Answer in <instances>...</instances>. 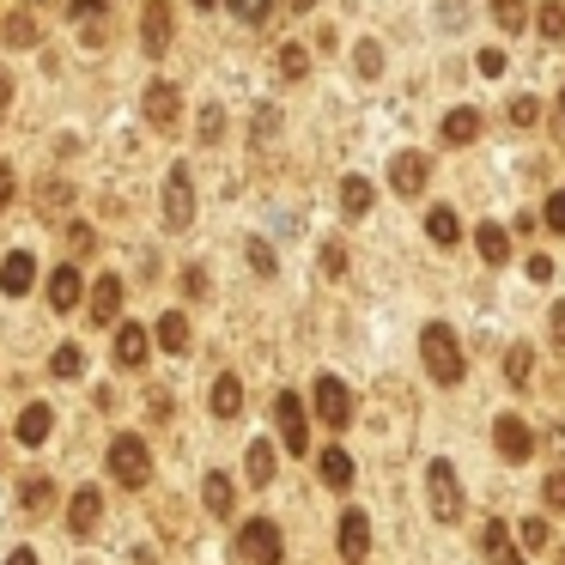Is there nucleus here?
<instances>
[{
    "label": "nucleus",
    "instance_id": "obj_58",
    "mask_svg": "<svg viewBox=\"0 0 565 565\" xmlns=\"http://www.w3.org/2000/svg\"><path fill=\"white\" fill-rule=\"evenodd\" d=\"M559 565H565V547H559Z\"/></svg>",
    "mask_w": 565,
    "mask_h": 565
},
{
    "label": "nucleus",
    "instance_id": "obj_48",
    "mask_svg": "<svg viewBox=\"0 0 565 565\" xmlns=\"http://www.w3.org/2000/svg\"><path fill=\"white\" fill-rule=\"evenodd\" d=\"M547 329H553V341H559V353H565V298L553 304V316H547Z\"/></svg>",
    "mask_w": 565,
    "mask_h": 565
},
{
    "label": "nucleus",
    "instance_id": "obj_23",
    "mask_svg": "<svg viewBox=\"0 0 565 565\" xmlns=\"http://www.w3.org/2000/svg\"><path fill=\"white\" fill-rule=\"evenodd\" d=\"M474 134H480V110H468V104H462V110H450V116H444V146H468Z\"/></svg>",
    "mask_w": 565,
    "mask_h": 565
},
{
    "label": "nucleus",
    "instance_id": "obj_44",
    "mask_svg": "<svg viewBox=\"0 0 565 565\" xmlns=\"http://www.w3.org/2000/svg\"><path fill=\"white\" fill-rule=\"evenodd\" d=\"M322 274H347V250L341 244H322Z\"/></svg>",
    "mask_w": 565,
    "mask_h": 565
},
{
    "label": "nucleus",
    "instance_id": "obj_35",
    "mask_svg": "<svg viewBox=\"0 0 565 565\" xmlns=\"http://www.w3.org/2000/svg\"><path fill=\"white\" fill-rule=\"evenodd\" d=\"M353 67H359L365 79H377V73H383V49H377V43H359V49H353Z\"/></svg>",
    "mask_w": 565,
    "mask_h": 565
},
{
    "label": "nucleus",
    "instance_id": "obj_14",
    "mask_svg": "<svg viewBox=\"0 0 565 565\" xmlns=\"http://www.w3.org/2000/svg\"><path fill=\"white\" fill-rule=\"evenodd\" d=\"M98 517H104L98 487H79V493H73V505H67V529H73V535H92V529H98Z\"/></svg>",
    "mask_w": 565,
    "mask_h": 565
},
{
    "label": "nucleus",
    "instance_id": "obj_50",
    "mask_svg": "<svg viewBox=\"0 0 565 565\" xmlns=\"http://www.w3.org/2000/svg\"><path fill=\"white\" fill-rule=\"evenodd\" d=\"M13 189H19V177H13V165H0V207L13 201Z\"/></svg>",
    "mask_w": 565,
    "mask_h": 565
},
{
    "label": "nucleus",
    "instance_id": "obj_55",
    "mask_svg": "<svg viewBox=\"0 0 565 565\" xmlns=\"http://www.w3.org/2000/svg\"><path fill=\"white\" fill-rule=\"evenodd\" d=\"M310 7H316V0H292V13H310Z\"/></svg>",
    "mask_w": 565,
    "mask_h": 565
},
{
    "label": "nucleus",
    "instance_id": "obj_53",
    "mask_svg": "<svg viewBox=\"0 0 565 565\" xmlns=\"http://www.w3.org/2000/svg\"><path fill=\"white\" fill-rule=\"evenodd\" d=\"M7 104H13V79L0 73V116H7Z\"/></svg>",
    "mask_w": 565,
    "mask_h": 565
},
{
    "label": "nucleus",
    "instance_id": "obj_21",
    "mask_svg": "<svg viewBox=\"0 0 565 565\" xmlns=\"http://www.w3.org/2000/svg\"><path fill=\"white\" fill-rule=\"evenodd\" d=\"M116 310H122V280H116V274H98V286H92V316H98V322H116Z\"/></svg>",
    "mask_w": 565,
    "mask_h": 565
},
{
    "label": "nucleus",
    "instance_id": "obj_30",
    "mask_svg": "<svg viewBox=\"0 0 565 565\" xmlns=\"http://www.w3.org/2000/svg\"><path fill=\"white\" fill-rule=\"evenodd\" d=\"M49 365H55V377H67V383H73V377H79V371H86V353H79V347H73V341H61V347H55V359H49Z\"/></svg>",
    "mask_w": 565,
    "mask_h": 565
},
{
    "label": "nucleus",
    "instance_id": "obj_8",
    "mask_svg": "<svg viewBox=\"0 0 565 565\" xmlns=\"http://www.w3.org/2000/svg\"><path fill=\"white\" fill-rule=\"evenodd\" d=\"M140 110H146V122H152L158 134H171V128H177V116H183V92L171 86V79H152L146 98H140Z\"/></svg>",
    "mask_w": 565,
    "mask_h": 565
},
{
    "label": "nucleus",
    "instance_id": "obj_26",
    "mask_svg": "<svg viewBox=\"0 0 565 565\" xmlns=\"http://www.w3.org/2000/svg\"><path fill=\"white\" fill-rule=\"evenodd\" d=\"M13 432H19V444H43V438H49V408H43V401H31Z\"/></svg>",
    "mask_w": 565,
    "mask_h": 565
},
{
    "label": "nucleus",
    "instance_id": "obj_37",
    "mask_svg": "<svg viewBox=\"0 0 565 565\" xmlns=\"http://www.w3.org/2000/svg\"><path fill=\"white\" fill-rule=\"evenodd\" d=\"M67 19H73V25H79V31H86V25H92V19H98V25H104V0H73V7H67Z\"/></svg>",
    "mask_w": 565,
    "mask_h": 565
},
{
    "label": "nucleus",
    "instance_id": "obj_46",
    "mask_svg": "<svg viewBox=\"0 0 565 565\" xmlns=\"http://www.w3.org/2000/svg\"><path fill=\"white\" fill-rule=\"evenodd\" d=\"M517 535H523V547H547V523H541V517H529Z\"/></svg>",
    "mask_w": 565,
    "mask_h": 565
},
{
    "label": "nucleus",
    "instance_id": "obj_10",
    "mask_svg": "<svg viewBox=\"0 0 565 565\" xmlns=\"http://www.w3.org/2000/svg\"><path fill=\"white\" fill-rule=\"evenodd\" d=\"M493 444H499L505 462H529V456H535V432H529L517 414H499V420H493Z\"/></svg>",
    "mask_w": 565,
    "mask_h": 565
},
{
    "label": "nucleus",
    "instance_id": "obj_54",
    "mask_svg": "<svg viewBox=\"0 0 565 565\" xmlns=\"http://www.w3.org/2000/svg\"><path fill=\"white\" fill-rule=\"evenodd\" d=\"M7 565H37V553H31V547H19V553H13Z\"/></svg>",
    "mask_w": 565,
    "mask_h": 565
},
{
    "label": "nucleus",
    "instance_id": "obj_42",
    "mask_svg": "<svg viewBox=\"0 0 565 565\" xmlns=\"http://www.w3.org/2000/svg\"><path fill=\"white\" fill-rule=\"evenodd\" d=\"M541 219H547V225L565 237V189H553V195H547V213H541Z\"/></svg>",
    "mask_w": 565,
    "mask_h": 565
},
{
    "label": "nucleus",
    "instance_id": "obj_36",
    "mask_svg": "<svg viewBox=\"0 0 565 565\" xmlns=\"http://www.w3.org/2000/svg\"><path fill=\"white\" fill-rule=\"evenodd\" d=\"M529 365H535L529 347H511V353H505V377H511V383H529Z\"/></svg>",
    "mask_w": 565,
    "mask_h": 565
},
{
    "label": "nucleus",
    "instance_id": "obj_40",
    "mask_svg": "<svg viewBox=\"0 0 565 565\" xmlns=\"http://www.w3.org/2000/svg\"><path fill=\"white\" fill-rule=\"evenodd\" d=\"M37 201H43V213H55V207H67V201H73V189H67V183H43V189H37Z\"/></svg>",
    "mask_w": 565,
    "mask_h": 565
},
{
    "label": "nucleus",
    "instance_id": "obj_41",
    "mask_svg": "<svg viewBox=\"0 0 565 565\" xmlns=\"http://www.w3.org/2000/svg\"><path fill=\"white\" fill-rule=\"evenodd\" d=\"M511 122H517V128H535V122H541V104H535V98H517V104H511Z\"/></svg>",
    "mask_w": 565,
    "mask_h": 565
},
{
    "label": "nucleus",
    "instance_id": "obj_52",
    "mask_svg": "<svg viewBox=\"0 0 565 565\" xmlns=\"http://www.w3.org/2000/svg\"><path fill=\"white\" fill-rule=\"evenodd\" d=\"M274 128H280V116H274V110H262V116H256V140H268Z\"/></svg>",
    "mask_w": 565,
    "mask_h": 565
},
{
    "label": "nucleus",
    "instance_id": "obj_45",
    "mask_svg": "<svg viewBox=\"0 0 565 565\" xmlns=\"http://www.w3.org/2000/svg\"><path fill=\"white\" fill-rule=\"evenodd\" d=\"M474 61H480V73H487V79H499V73H505V49H480Z\"/></svg>",
    "mask_w": 565,
    "mask_h": 565
},
{
    "label": "nucleus",
    "instance_id": "obj_38",
    "mask_svg": "<svg viewBox=\"0 0 565 565\" xmlns=\"http://www.w3.org/2000/svg\"><path fill=\"white\" fill-rule=\"evenodd\" d=\"M541 499H547V511H565V468H553L541 480Z\"/></svg>",
    "mask_w": 565,
    "mask_h": 565
},
{
    "label": "nucleus",
    "instance_id": "obj_51",
    "mask_svg": "<svg viewBox=\"0 0 565 565\" xmlns=\"http://www.w3.org/2000/svg\"><path fill=\"white\" fill-rule=\"evenodd\" d=\"M183 292H189V298H201V292H207V274H201V268H189V274H183Z\"/></svg>",
    "mask_w": 565,
    "mask_h": 565
},
{
    "label": "nucleus",
    "instance_id": "obj_1",
    "mask_svg": "<svg viewBox=\"0 0 565 565\" xmlns=\"http://www.w3.org/2000/svg\"><path fill=\"white\" fill-rule=\"evenodd\" d=\"M420 359H426L432 383H462V347L450 335V322H426L420 329Z\"/></svg>",
    "mask_w": 565,
    "mask_h": 565
},
{
    "label": "nucleus",
    "instance_id": "obj_4",
    "mask_svg": "<svg viewBox=\"0 0 565 565\" xmlns=\"http://www.w3.org/2000/svg\"><path fill=\"white\" fill-rule=\"evenodd\" d=\"M426 493H432V517L438 523H456L462 517V480H456V468L438 456V462H426Z\"/></svg>",
    "mask_w": 565,
    "mask_h": 565
},
{
    "label": "nucleus",
    "instance_id": "obj_5",
    "mask_svg": "<svg viewBox=\"0 0 565 565\" xmlns=\"http://www.w3.org/2000/svg\"><path fill=\"white\" fill-rule=\"evenodd\" d=\"M165 225L171 231L195 225V171L189 165H171V177H165Z\"/></svg>",
    "mask_w": 565,
    "mask_h": 565
},
{
    "label": "nucleus",
    "instance_id": "obj_16",
    "mask_svg": "<svg viewBox=\"0 0 565 565\" xmlns=\"http://www.w3.org/2000/svg\"><path fill=\"white\" fill-rule=\"evenodd\" d=\"M365 547H371V523H365V511H347V517H341V559L359 565Z\"/></svg>",
    "mask_w": 565,
    "mask_h": 565
},
{
    "label": "nucleus",
    "instance_id": "obj_6",
    "mask_svg": "<svg viewBox=\"0 0 565 565\" xmlns=\"http://www.w3.org/2000/svg\"><path fill=\"white\" fill-rule=\"evenodd\" d=\"M274 420H280V444H286L292 456H310V420H304V401H298L292 389L274 395Z\"/></svg>",
    "mask_w": 565,
    "mask_h": 565
},
{
    "label": "nucleus",
    "instance_id": "obj_15",
    "mask_svg": "<svg viewBox=\"0 0 565 565\" xmlns=\"http://www.w3.org/2000/svg\"><path fill=\"white\" fill-rule=\"evenodd\" d=\"M474 250H480V262H487V268H505V262H511V231L487 219V225L474 231Z\"/></svg>",
    "mask_w": 565,
    "mask_h": 565
},
{
    "label": "nucleus",
    "instance_id": "obj_57",
    "mask_svg": "<svg viewBox=\"0 0 565 565\" xmlns=\"http://www.w3.org/2000/svg\"><path fill=\"white\" fill-rule=\"evenodd\" d=\"M195 7H213V0H195Z\"/></svg>",
    "mask_w": 565,
    "mask_h": 565
},
{
    "label": "nucleus",
    "instance_id": "obj_34",
    "mask_svg": "<svg viewBox=\"0 0 565 565\" xmlns=\"http://www.w3.org/2000/svg\"><path fill=\"white\" fill-rule=\"evenodd\" d=\"M280 73H286V79H304V73H310V55H304L298 43H286V49H280Z\"/></svg>",
    "mask_w": 565,
    "mask_h": 565
},
{
    "label": "nucleus",
    "instance_id": "obj_13",
    "mask_svg": "<svg viewBox=\"0 0 565 565\" xmlns=\"http://www.w3.org/2000/svg\"><path fill=\"white\" fill-rule=\"evenodd\" d=\"M146 353H152V335L140 329V322H122V329H116V365L122 371H140Z\"/></svg>",
    "mask_w": 565,
    "mask_h": 565
},
{
    "label": "nucleus",
    "instance_id": "obj_49",
    "mask_svg": "<svg viewBox=\"0 0 565 565\" xmlns=\"http://www.w3.org/2000/svg\"><path fill=\"white\" fill-rule=\"evenodd\" d=\"M219 134H225V116H219V110H207V116H201V140H219Z\"/></svg>",
    "mask_w": 565,
    "mask_h": 565
},
{
    "label": "nucleus",
    "instance_id": "obj_12",
    "mask_svg": "<svg viewBox=\"0 0 565 565\" xmlns=\"http://www.w3.org/2000/svg\"><path fill=\"white\" fill-rule=\"evenodd\" d=\"M37 286V262H31V250H13L7 262H0V292L7 298H25Z\"/></svg>",
    "mask_w": 565,
    "mask_h": 565
},
{
    "label": "nucleus",
    "instance_id": "obj_22",
    "mask_svg": "<svg viewBox=\"0 0 565 565\" xmlns=\"http://www.w3.org/2000/svg\"><path fill=\"white\" fill-rule=\"evenodd\" d=\"M316 468H322V487H335V493L353 487V456H347V450H322Z\"/></svg>",
    "mask_w": 565,
    "mask_h": 565
},
{
    "label": "nucleus",
    "instance_id": "obj_39",
    "mask_svg": "<svg viewBox=\"0 0 565 565\" xmlns=\"http://www.w3.org/2000/svg\"><path fill=\"white\" fill-rule=\"evenodd\" d=\"M535 25H541V37H565V7H559V0H547Z\"/></svg>",
    "mask_w": 565,
    "mask_h": 565
},
{
    "label": "nucleus",
    "instance_id": "obj_47",
    "mask_svg": "<svg viewBox=\"0 0 565 565\" xmlns=\"http://www.w3.org/2000/svg\"><path fill=\"white\" fill-rule=\"evenodd\" d=\"M529 280L547 286V280H553V256H529Z\"/></svg>",
    "mask_w": 565,
    "mask_h": 565
},
{
    "label": "nucleus",
    "instance_id": "obj_43",
    "mask_svg": "<svg viewBox=\"0 0 565 565\" xmlns=\"http://www.w3.org/2000/svg\"><path fill=\"white\" fill-rule=\"evenodd\" d=\"M250 268H256V274H274V250L262 244V237H250Z\"/></svg>",
    "mask_w": 565,
    "mask_h": 565
},
{
    "label": "nucleus",
    "instance_id": "obj_56",
    "mask_svg": "<svg viewBox=\"0 0 565 565\" xmlns=\"http://www.w3.org/2000/svg\"><path fill=\"white\" fill-rule=\"evenodd\" d=\"M559 134H565V92H559Z\"/></svg>",
    "mask_w": 565,
    "mask_h": 565
},
{
    "label": "nucleus",
    "instance_id": "obj_3",
    "mask_svg": "<svg viewBox=\"0 0 565 565\" xmlns=\"http://www.w3.org/2000/svg\"><path fill=\"white\" fill-rule=\"evenodd\" d=\"M110 474L122 480V487H146V474H152V450L140 432H122L110 438Z\"/></svg>",
    "mask_w": 565,
    "mask_h": 565
},
{
    "label": "nucleus",
    "instance_id": "obj_7",
    "mask_svg": "<svg viewBox=\"0 0 565 565\" xmlns=\"http://www.w3.org/2000/svg\"><path fill=\"white\" fill-rule=\"evenodd\" d=\"M316 420L322 426H353V389L341 377H316Z\"/></svg>",
    "mask_w": 565,
    "mask_h": 565
},
{
    "label": "nucleus",
    "instance_id": "obj_20",
    "mask_svg": "<svg viewBox=\"0 0 565 565\" xmlns=\"http://www.w3.org/2000/svg\"><path fill=\"white\" fill-rule=\"evenodd\" d=\"M79 292H86V280H79V268H55L49 274V310H73Z\"/></svg>",
    "mask_w": 565,
    "mask_h": 565
},
{
    "label": "nucleus",
    "instance_id": "obj_18",
    "mask_svg": "<svg viewBox=\"0 0 565 565\" xmlns=\"http://www.w3.org/2000/svg\"><path fill=\"white\" fill-rule=\"evenodd\" d=\"M207 401H213L219 420H237V414H244V383L225 371V377H213V395H207Z\"/></svg>",
    "mask_w": 565,
    "mask_h": 565
},
{
    "label": "nucleus",
    "instance_id": "obj_25",
    "mask_svg": "<svg viewBox=\"0 0 565 565\" xmlns=\"http://www.w3.org/2000/svg\"><path fill=\"white\" fill-rule=\"evenodd\" d=\"M201 505H207L213 517H231V511H237V499H231V480H225V474H207V480H201Z\"/></svg>",
    "mask_w": 565,
    "mask_h": 565
},
{
    "label": "nucleus",
    "instance_id": "obj_2",
    "mask_svg": "<svg viewBox=\"0 0 565 565\" xmlns=\"http://www.w3.org/2000/svg\"><path fill=\"white\" fill-rule=\"evenodd\" d=\"M231 559L237 565H280V523L250 517L244 529H237V541H231Z\"/></svg>",
    "mask_w": 565,
    "mask_h": 565
},
{
    "label": "nucleus",
    "instance_id": "obj_32",
    "mask_svg": "<svg viewBox=\"0 0 565 565\" xmlns=\"http://www.w3.org/2000/svg\"><path fill=\"white\" fill-rule=\"evenodd\" d=\"M493 19H499L505 31H523V25H529V0H493Z\"/></svg>",
    "mask_w": 565,
    "mask_h": 565
},
{
    "label": "nucleus",
    "instance_id": "obj_9",
    "mask_svg": "<svg viewBox=\"0 0 565 565\" xmlns=\"http://www.w3.org/2000/svg\"><path fill=\"white\" fill-rule=\"evenodd\" d=\"M171 31H177L171 0H146V13H140V43H146V55H152V61L171 49Z\"/></svg>",
    "mask_w": 565,
    "mask_h": 565
},
{
    "label": "nucleus",
    "instance_id": "obj_31",
    "mask_svg": "<svg viewBox=\"0 0 565 565\" xmlns=\"http://www.w3.org/2000/svg\"><path fill=\"white\" fill-rule=\"evenodd\" d=\"M0 37H7L13 49H31V43H37V19H31V13H13V19H7V31H0Z\"/></svg>",
    "mask_w": 565,
    "mask_h": 565
},
{
    "label": "nucleus",
    "instance_id": "obj_28",
    "mask_svg": "<svg viewBox=\"0 0 565 565\" xmlns=\"http://www.w3.org/2000/svg\"><path fill=\"white\" fill-rule=\"evenodd\" d=\"M268 480H274V444L256 438L250 444V487H268Z\"/></svg>",
    "mask_w": 565,
    "mask_h": 565
},
{
    "label": "nucleus",
    "instance_id": "obj_27",
    "mask_svg": "<svg viewBox=\"0 0 565 565\" xmlns=\"http://www.w3.org/2000/svg\"><path fill=\"white\" fill-rule=\"evenodd\" d=\"M426 237H432V244H456V237H462V219H456L450 207H432V213H426Z\"/></svg>",
    "mask_w": 565,
    "mask_h": 565
},
{
    "label": "nucleus",
    "instance_id": "obj_17",
    "mask_svg": "<svg viewBox=\"0 0 565 565\" xmlns=\"http://www.w3.org/2000/svg\"><path fill=\"white\" fill-rule=\"evenodd\" d=\"M152 341L165 347V353H189V316L183 310H165V316H158V329H152Z\"/></svg>",
    "mask_w": 565,
    "mask_h": 565
},
{
    "label": "nucleus",
    "instance_id": "obj_11",
    "mask_svg": "<svg viewBox=\"0 0 565 565\" xmlns=\"http://www.w3.org/2000/svg\"><path fill=\"white\" fill-rule=\"evenodd\" d=\"M426 177H432L426 152H395V158H389V183H395V195H420Z\"/></svg>",
    "mask_w": 565,
    "mask_h": 565
},
{
    "label": "nucleus",
    "instance_id": "obj_24",
    "mask_svg": "<svg viewBox=\"0 0 565 565\" xmlns=\"http://www.w3.org/2000/svg\"><path fill=\"white\" fill-rule=\"evenodd\" d=\"M371 201H377V189H371L365 177H341V213L365 219V213H371Z\"/></svg>",
    "mask_w": 565,
    "mask_h": 565
},
{
    "label": "nucleus",
    "instance_id": "obj_19",
    "mask_svg": "<svg viewBox=\"0 0 565 565\" xmlns=\"http://www.w3.org/2000/svg\"><path fill=\"white\" fill-rule=\"evenodd\" d=\"M480 547H487L493 565H523V553H511V529H505V517H493L487 529H480Z\"/></svg>",
    "mask_w": 565,
    "mask_h": 565
},
{
    "label": "nucleus",
    "instance_id": "obj_33",
    "mask_svg": "<svg viewBox=\"0 0 565 565\" xmlns=\"http://www.w3.org/2000/svg\"><path fill=\"white\" fill-rule=\"evenodd\" d=\"M19 493H25V511H43V505L55 499V487H49V480H43V474H31V480H25V487H19Z\"/></svg>",
    "mask_w": 565,
    "mask_h": 565
},
{
    "label": "nucleus",
    "instance_id": "obj_29",
    "mask_svg": "<svg viewBox=\"0 0 565 565\" xmlns=\"http://www.w3.org/2000/svg\"><path fill=\"white\" fill-rule=\"evenodd\" d=\"M225 7H231L237 19H244V25H268V19H274V7H280V0H225Z\"/></svg>",
    "mask_w": 565,
    "mask_h": 565
}]
</instances>
